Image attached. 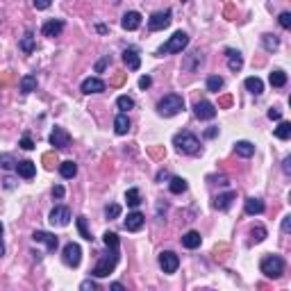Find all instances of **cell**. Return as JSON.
Listing matches in <instances>:
<instances>
[{"instance_id": "31", "label": "cell", "mask_w": 291, "mask_h": 291, "mask_svg": "<svg viewBox=\"0 0 291 291\" xmlns=\"http://www.w3.org/2000/svg\"><path fill=\"white\" fill-rule=\"evenodd\" d=\"M125 200H128L130 207H139V205H141V194H139V189L132 187V189L125 191Z\"/></svg>"}, {"instance_id": "29", "label": "cell", "mask_w": 291, "mask_h": 291, "mask_svg": "<svg viewBox=\"0 0 291 291\" xmlns=\"http://www.w3.org/2000/svg\"><path fill=\"white\" fill-rule=\"evenodd\" d=\"M261 43H264V50H266V53H273V50L280 48V39L275 34H264L261 36Z\"/></svg>"}, {"instance_id": "44", "label": "cell", "mask_w": 291, "mask_h": 291, "mask_svg": "<svg viewBox=\"0 0 291 291\" xmlns=\"http://www.w3.org/2000/svg\"><path fill=\"white\" fill-rule=\"evenodd\" d=\"M80 289H82V291H96V289H98V285H96L94 280H84L82 285H80Z\"/></svg>"}, {"instance_id": "41", "label": "cell", "mask_w": 291, "mask_h": 291, "mask_svg": "<svg viewBox=\"0 0 291 291\" xmlns=\"http://www.w3.org/2000/svg\"><path fill=\"white\" fill-rule=\"evenodd\" d=\"M278 21H280V25H282L285 30H289V28H291V14L289 12H282L278 16Z\"/></svg>"}, {"instance_id": "54", "label": "cell", "mask_w": 291, "mask_h": 291, "mask_svg": "<svg viewBox=\"0 0 291 291\" xmlns=\"http://www.w3.org/2000/svg\"><path fill=\"white\" fill-rule=\"evenodd\" d=\"M112 289L114 291H121V289H123V285H121V282H112Z\"/></svg>"}, {"instance_id": "32", "label": "cell", "mask_w": 291, "mask_h": 291, "mask_svg": "<svg viewBox=\"0 0 291 291\" xmlns=\"http://www.w3.org/2000/svg\"><path fill=\"white\" fill-rule=\"evenodd\" d=\"M168 189H171V194H184V191H187V180L184 178H171Z\"/></svg>"}, {"instance_id": "56", "label": "cell", "mask_w": 291, "mask_h": 291, "mask_svg": "<svg viewBox=\"0 0 291 291\" xmlns=\"http://www.w3.org/2000/svg\"><path fill=\"white\" fill-rule=\"evenodd\" d=\"M2 230H5V227H2V223H0V237H2Z\"/></svg>"}, {"instance_id": "22", "label": "cell", "mask_w": 291, "mask_h": 291, "mask_svg": "<svg viewBox=\"0 0 291 291\" xmlns=\"http://www.w3.org/2000/svg\"><path fill=\"white\" fill-rule=\"evenodd\" d=\"M114 130L116 134H128L130 132V119H128V114L121 112L116 119H114Z\"/></svg>"}, {"instance_id": "5", "label": "cell", "mask_w": 291, "mask_h": 291, "mask_svg": "<svg viewBox=\"0 0 291 291\" xmlns=\"http://www.w3.org/2000/svg\"><path fill=\"white\" fill-rule=\"evenodd\" d=\"M189 46V34L187 32H182V30H178L175 34L168 39L164 46L157 50V55H171V53H182L184 48Z\"/></svg>"}, {"instance_id": "55", "label": "cell", "mask_w": 291, "mask_h": 291, "mask_svg": "<svg viewBox=\"0 0 291 291\" xmlns=\"http://www.w3.org/2000/svg\"><path fill=\"white\" fill-rule=\"evenodd\" d=\"M5 255V246H2V239H0V257Z\"/></svg>"}, {"instance_id": "33", "label": "cell", "mask_w": 291, "mask_h": 291, "mask_svg": "<svg viewBox=\"0 0 291 291\" xmlns=\"http://www.w3.org/2000/svg\"><path fill=\"white\" fill-rule=\"evenodd\" d=\"M275 137L282 139V141H287V139L291 137V123H287V121H282V123L275 128Z\"/></svg>"}, {"instance_id": "1", "label": "cell", "mask_w": 291, "mask_h": 291, "mask_svg": "<svg viewBox=\"0 0 291 291\" xmlns=\"http://www.w3.org/2000/svg\"><path fill=\"white\" fill-rule=\"evenodd\" d=\"M119 246H107V253H102V257L96 261L91 275L94 278H107L109 273H114V268L119 264Z\"/></svg>"}, {"instance_id": "17", "label": "cell", "mask_w": 291, "mask_h": 291, "mask_svg": "<svg viewBox=\"0 0 291 291\" xmlns=\"http://www.w3.org/2000/svg\"><path fill=\"white\" fill-rule=\"evenodd\" d=\"M123 62H125V66H128L130 71H139V66H141V57H139V53L134 50V48H125L123 50Z\"/></svg>"}, {"instance_id": "35", "label": "cell", "mask_w": 291, "mask_h": 291, "mask_svg": "<svg viewBox=\"0 0 291 291\" xmlns=\"http://www.w3.org/2000/svg\"><path fill=\"white\" fill-rule=\"evenodd\" d=\"M16 164H18V162L14 160V155H9V153L0 155V166L5 168V171H12V168H16Z\"/></svg>"}, {"instance_id": "49", "label": "cell", "mask_w": 291, "mask_h": 291, "mask_svg": "<svg viewBox=\"0 0 291 291\" xmlns=\"http://www.w3.org/2000/svg\"><path fill=\"white\" fill-rule=\"evenodd\" d=\"M53 196H55V198H62V196H64V187H62V184H57V187L53 189Z\"/></svg>"}, {"instance_id": "26", "label": "cell", "mask_w": 291, "mask_h": 291, "mask_svg": "<svg viewBox=\"0 0 291 291\" xmlns=\"http://www.w3.org/2000/svg\"><path fill=\"white\" fill-rule=\"evenodd\" d=\"M268 82H271V87H285L287 84V73L280 71V68H275V71H271V75H268Z\"/></svg>"}, {"instance_id": "28", "label": "cell", "mask_w": 291, "mask_h": 291, "mask_svg": "<svg viewBox=\"0 0 291 291\" xmlns=\"http://www.w3.org/2000/svg\"><path fill=\"white\" fill-rule=\"evenodd\" d=\"M246 89H248L250 94L259 96L261 91H264V82H261L259 77H246Z\"/></svg>"}, {"instance_id": "9", "label": "cell", "mask_w": 291, "mask_h": 291, "mask_svg": "<svg viewBox=\"0 0 291 291\" xmlns=\"http://www.w3.org/2000/svg\"><path fill=\"white\" fill-rule=\"evenodd\" d=\"M50 146L57 150L68 148V146H71V134H68L64 128H55V130L50 132Z\"/></svg>"}, {"instance_id": "10", "label": "cell", "mask_w": 291, "mask_h": 291, "mask_svg": "<svg viewBox=\"0 0 291 291\" xmlns=\"http://www.w3.org/2000/svg\"><path fill=\"white\" fill-rule=\"evenodd\" d=\"M194 114L200 121H212L216 116V105H212L209 100H198L196 107H194Z\"/></svg>"}, {"instance_id": "37", "label": "cell", "mask_w": 291, "mask_h": 291, "mask_svg": "<svg viewBox=\"0 0 291 291\" xmlns=\"http://www.w3.org/2000/svg\"><path fill=\"white\" fill-rule=\"evenodd\" d=\"M116 107H119L121 112H128V109L134 107V100H132L130 96H119V98H116Z\"/></svg>"}, {"instance_id": "40", "label": "cell", "mask_w": 291, "mask_h": 291, "mask_svg": "<svg viewBox=\"0 0 291 291\" xmlns=\"http://www.w3.org/2000/svg\"><path fill=\"white\" fill-rule=\"evenodd\" d=\"M264 239H266V230H264V227H253V241L259 244V241H264Z\"/></svg>"}, {"instance_id": "11", "label": "cell", "mask_w": 291, "mask_h": 291, "mask_svg": "<svg viewBox=\"0 0 291 291\" xmlns=\"http://www.w3.org/2000/svg\"><path fill=\"white\" fill-rule=\"evenodd\" d=\"M48 221L53 223V226H60V227H66L71 223V209L68 207H55L48 216Z\"/></svg>"}, {"instance_id": "7", "label": "cell", "mask_w": 291, "mask_h": 291, "mask_svg": "<svg viewBox=\"0 0 291 291\" xmlns=\"http://www.w3.org/2000/svg\"><path fill=\"white\" fill-rule=\"evenodd\" d=\"M171 18H173V12L171 9H164V12H155L148 21V30L157 32V30H164L171 25Z\"/></svg>"}, {"instance_id": "53", "label": "cell", "mask_w": 291, "mask_h": 291, "mask_svg": "<svg viewBox=\"0 0 291 291\" xmlns=\"http://www.w3.org/2000/svg\"><path fill=\"white\" fill-rule=\"evenodd\" d=\"M2 182H5V187H7V189H14V180H12V178H5Z\"/></svg>"}, {"instance_id": "52", "label": "cell", "mask_w": 291, "mask_h": 291, "mask_svg": "<svg viewBox=\"0 0 291 291\" xmlns=\"http://www.w3.org/2000/svg\"><path fill=\"white\" fill-rule=\"evenodd\" d=\"M166 178H168V173H166V171H160V173H157V182H164Z\"/></svg>"}, {"instance_id": "15", "label": "cell", "mask_w": 291, "mask_h": 291, "mask_svg": "<svg viewBox=\"0 0 291 291\" xmlns=\"http://www.w3.org/2000/svg\"><path fill=\"white\" fill-rule=\"evenodd\" d=\"M143 221H146V216L141 214V212H132V214H128V219H125L123 227L128 232H139L143 227Z\"/></svg>"}, {"instance_id": "27", "label": "cell", "mask_w": 291, "mask_h": 291, "mask_svg": "<svg viewBox=\"0 0 291 291\" xmlns=\"http://www.w3.org/2000/svg\"><path fill=\"white\" fill-rule=\"evenodd\" d=\"M18 84H21V91H23V94H32V91L36 89V75H23Z\"/></svg>"}, {"instance_id": "57", "label": "cell", "mask_w": 291, "mask_h": 291, "mask_svg": "<svg viewBox=\"0 0 291 291\" xmlns=\"http://www.w3.org/2000/svg\"><path fill=\"white\" fill-rule=\"evenodd\" d=\"M114 2H121V0H114Z\"/></svg>"}, {"instance_id": "20", "label": "cell", "mask_w": 291, "mask_h": 291, "mask_svg": "<svg viewBox=\"0 0 291 291\" xmlns=\"http://www.w3.org/2000/svg\"><path fill=\"white\" fill-rule=\"evenodd\" d=\"M202 244V237H200V232H196V230H189L187 234H182V246L184 248H189V250H194V248H198V246Z\"/></svg>"}, {"instance_id": "13", "label": "cell", "mask_w": 291, "mask_h": 291, "mask_svg": "<svg viewBox=\"0 0 291 291\" xmlns=\"http://www.w3.org/2000/svg\"><path fill=\"white\" fill-rule=\"evenodd\" d=\"M121 25H123V30L128 32H134L141 28V14L139 12H125L123 18H121Z\"/></svg>"}, {"instance_id": "34", "label": "cell", "mask_w": 291, "mask_h": 291, "mask_svg": "<svg viewBox=\"0 0 291 291\" xmlns=\"http://www.w3.org/2000/svg\"><path fill=\"white\" fill-rule=\"evenodd\" d=\"M21 50L23 53H32L34 50V34L32 32H25L23 39H21Z\"/></svg>"}, {"instance_id": "43", "label": "cell", "mask_w": 291, "mask_h": 291, "mask_svg": "<svg viewBox=\"0 0 291 291\" xmlns=\"http://www.w3.org/2000/svg\"><path fill=\"white\" fill-rule=\"evenodd\" d=\"M109 62H112V57H109V55H105V57H102V60L96 64V73H102V71H105V66H107Z\"/></svg>"}, {"instance_id": "38", "label": "cell", "mask_w": 291, "mask_h": 291, "mask_svg": "<svg viewBox=\"0 0 291 291\" xmlns=\"http://www.w3.org/2000/svg\"><path fill=\"white\" fill-rule=\"evenodd\" d=\"M77 230H80V237L82 239H87V241H91V232L87 230V219H84V216H77Z\"/></svg>"}, {"instance_id": "4", "label": "cell", "mask_w": 291, "mask_h": 291, "mask_svg": "<svg viewBox=\"0 0 291 291\" xmlns=\"http://www.w3.org/2000/svg\"><path fill=\"white\" fill-rule=\"evenodd\" d=\"M259 271L266 278H273V280H278L280 275L285 273V259L280 255H268V257H264V259L259 261Z\"/></svg>"}, {"instance_id": "14", "label": "cell", "mask_w": 291, "mask_h": 291, "mask_svg": "<svg viewBox=\"0 0 291 291\" xmlns=\"http://www.w3.org/2000/svg\"><path fill=\"white\" fill-rule=\"evenodd\" d=\"M80 89H82V94H102V91L107 89V84L102 82L100 77H87Z\"/></svg>"}, {"instance_id": "48", "label": "cell", "mask_w": 291, "mask_h": 291, "mask_svg": "<svg viewBox=\"0 0 291 291\" xmlns=\"http://www.w3.org/2000/svg\"><path fill=\"white\" fill-rule=\"evenodd\" d=\"M289 227H291V216H285V219H282V232H289Z\"/></svg>"}, {"instance_id": "2", "label": "cell", "mask_w": 291, "mask_h": 291, "mask_svg": "<svg viewBox=\"0 0 291 291\" xmlns=\"http://www.w3.org/2000/svg\"><path fill=\"white\" fill-rule=\"evenodd\" d=\"M173 146L178 148V153L182 155H198L200 153V141H198L196 134L191 132H178L173 137Z\"/></svg>"}, {"instance_id": "18", "label": "cell", "mask_w": 291, "mask_h": 291, "mask_svg": "<svg viewBox=\"0 0 291 291\" xmlns=\"http://www.w3.org/2000/svg\"><path fill=\"white\" fill-rule=\"evenodd\" d=\"M241 66H244V57H241V53L234 50V48H230V50H227V68H230L232 73H239L241 71Z\"/></svg>"}, {"instance_id": "39", "label": "cell", "mask_w": 291, "mask_h": 291, "mask_svg": "<svg viewBox=\"0 0 291 291\" xmlns=\"http://www.w3.org/2000/svg\"><path fill=\"white\" fill-rule=\"evenodd\" d=\"M105 216H107V219H119L121 216V205H116V202L107 205V207H105Z\"/></svg>"}, {"instance_id": "21", "label": "cell", "mask_w": 291, "mask_h": 291, "mask_svg": "<svg viewBox=\"0 0 291 291\" xmlns=\"http://www.w3.org/2000/svg\"><path fill=\"white\" fill-rule=\"evenodd\" d=\"M234 198H237V194H234V191L221 194V196L214 198V207L221 209V212H226V209H230V205H232V200H234Z\"/></svg>"}, {"instance_id": "42", "label": "cell", "mask_w": 291, "mask_h": 291, "mask_svg": "<svg viewBox=\"0 0 291 291\" xmlns=\"http://www.w3.org/2000/svg\"><path fill=\"white\" fill-rule=\"evenodd\" d=\"M21 148H23V150H32V148H34V141H32L30 134H25V137L21 139Z\"/></svg>"}, {"instance_id": "47", "label": "cell", "mask_w": 291, "mask_h": 291, "mask_svg": "<svg viewBox=\"0 0 291 291\" xmlns=\"http://www.w3.org/2000/svg\"><path fill=\"white\" fill-rule=\"evenodd\" d=\"M268 119H271V121H280V119H282V112L275 109V107H271V109H268Z\"/></svg>"}, {"instance_id": "25", "label": "cell", "mask_w": 291, "mask_h": 291, "mask_svg": "<svg viewBox=\"0 0 291 291\" xmlns=\"http://www.w3.org/2000/svg\"><path fill=\"white\" fill-rule=\"evenodd\" d=\"M234 150H237V155H241V157H253V155H255V146L250 141H237L234 143Z\"/></svg>"}, {"instance_id": "12", "label": "cell", "mask_w": 291, "mask_h": 291, "mask_svg": "<svg viewBox=\"0 0 291 291\" xmlns=\"http://www.w3.org/2000/svg\"><path fill=\"white\" fill-rule=\"evenodd\" d=\"M32 239H34L36 244H43L50 253H55L57 246H60V239L55 237V234H50V232H43V230H36L34 234H32Z\"/></svg>"}, {"instance_id": "8", "label": "cell", "mask_w": 291, "mask_h": 291, "mask_svg": "<svg viewBox=\"0 0 291 291\" xmlns=\"http://www.w3.org/2000/svg\"><path fill=\"white\" fill-rule=\"evenodd\" d=\"M160 266L164 273H175L180 266V257L173 253V250H164V253H160Z\"/></svg>"}, {"instance_id": "51", "label": "cell", "mask_w": 291, "mask_h": 291, "mask_svg": "<svg viewBox=\"0 0 291 291\" xmlns=\"http://www.w3.org/2000/svg\"><path fill=\"white\" fill-rule=\"evenodd\" d=\"M216 134H219V128H209V130H207V132H205V137H207V139L216 137Z\"/></svg>"}, {"instance_id": "45", "label": "cell", "mask_w": 291, "mask_h": 291, "mask_svg": "<svg viewBox=\"0 0 291 291\" xmlns=\"http://www.w3.org/2000/svg\"><path fill=\"white\" fill-rule=\"evenodd\" d=\"M32 5H34L36 9H48V7L53 5V0H32Z\"/></svg>"}, {"instance_id": "36", "label": "cell", "mask_w": 291, "mask_h": 291, "mask_svg": "<svg viewBox=\"0 0 291 291\" xmlns=\"http://www.w3.org/2000/svg\"><path fill=\"white\" fill-rule=\"evenodd\" d=\"M221 89H223V77L209 75V77H207V91H214V94H219Z\"/></svg>"}, {"instance_id": "50", "label": "cell", "mask_w": 291, "mask_h": 291, "mask_svg": "<svg viewBox=\"0 0 291 291\" xmlns=\"http://www.w3.org/2000/svg\"><path fill=\"white\" fill-rule=\"evenodd\" d=\"M282 168H285V173L289 175V173H291V157H287V160L282 162Z\"/></svg>"}, {"instance_id": "6", "label": "cell", "mask_w": 291, "mask_h": 291, "mask_svg": "<svg viewBox=\"0 0 291 291\" xmlns=\"http://www.w3.org/2000/svg\"><path fill=\"white\" fill-rule=\"evenodd\" d=\"M62 261H64L66 266H71V268H77L80 266V261H82V248L77 244H66L64 250H62Z\"/></svg>"}, {"instance_id": "3", "label": "cell", "mask_w": 291, "mask_h": 291, "mask_svg": "<svg viewBox=\"0 0 291 291\" xmlns=\"http://www.w3.org/2000/svg\"><path fill=\"white\" fill-rule=\"evenodd\" d=\"M182 109H184V100H182V96H178V94H168L157 102V114H160V116H166V119L180 114Z\"/></svg>"}, {"instance_id": "46", "label": "cell", "mask_w": 291, "mask_h": 291, "mask_svg": "<svg viewBox=\"0 0 291 291\" xmlns=\"http://www.w3.org/2000/svg\"><path fill=\"white\" fill-rule=\"evenodd\" d=\"M150 84H153V77H150V75L139 77V87H141V89H148Z\"/></svg>"}, {"instance_id": "23", "label": "cell", "mask_w": 291, "mask_h": 291, "mask_svg": "<svg viewBox=\"0 0 291 291\" xmlns=\"http://www.w3.org/2000/svg\"><path fill=\"white\" fill-rule=\"evenodd\" d=\"M264 209H266V205H264L259 198H248V200H246V214H250V216L264 214Z\"/></svg>"}, {"instance_id": "30", "label": "cell", "mask_w": 291, "mask_h": 291, "mask_svg": "<svg viewBox=\"0 0 291 291\" xmlns=\"http://www.w3.org/2000/svg\"><path fill=\"white\" fill-rule=\"evenodd\" d=\"M198 64H202V55L200 53H191L189 60L182 64V68H184V71H196Z\"/></svg>"}, {"instance_id": "16", "label": "cell", "mask_w": 291, "mask_h": 291, "mask_svg": "<svg viewBox=\"0 0 291 291\" xmlns=\"http://www.w3.org/2000/svg\"><path fill=\"white\" fill-rule=\"evenodd\" d=\"M64 32V21L60 18H53V21H46L41 28V34L43 36H60Z\"/></svg>"}, {"instance_id": "19", "label": "cell", "mask_w": 291, "mask_h": 291, "mask_svg": "<svg viewBox=\"0 0 291 291\" xmlns=\"http://www.w3.org/2000/svg\"><path fill=\"white\" fill-rule=\"evenodd\" d=\"M16 171H18L21 178L32 180V178H34V173H36V164H34V162H30V160H23V162H18V164H16Z\"/></svg>"}, {"instance_id": "24", "label": "cell", "mask_w": 291, "mask_h": 291, "mask_svg": "<svg viewBox=\"0 0 291 291\" xmlns=\"http://www.w3.org/2000/svg\"><path fill=\"white\" fill-rule=\"evenodd\" d=\"M60 173H62V178H66V180H71V178H75V173H77V164L75 162H62L60 164Z\"/></svg>"}]
</instances>
